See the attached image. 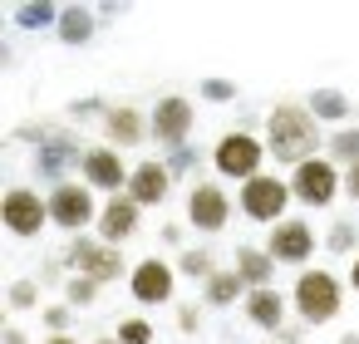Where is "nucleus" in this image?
<instances>
[{"label":"nucleus","instance_id":"obj_16","mask_svg":"<svg viewBox=\"0 0 359 344\" xmlns=\"http://www.w3.org/2000/svg\"><path fill=\"white\" fill-rule=\"evenodd\" d=\"M241 310H246V319H251L256 329H266V334H280V329H285L290 295H280L276 285H271V290H251V295L241 300Z\"/></svg>","mask_w":359,"mask_h":344},{"label":"nucleus","instance_id":"obj_26","mask_svg":"<svg viewBox=\"0 0 359 344\" xmlns=\"http://www.w3.org/2000/svg\"><path fill=\"white\" fill-rule=\"evenodd\" d=\"M99 290H104V285L89 280V275H69V280H65V300H69L74 310H89V305L99 300Z\"/></svg>","mask_w":359,"mask_h":344},{"label":"nucleus","instance_id":"obj_30","mask_svg":"<svg viewBox=\"0 0 359 344\" xmlns=\"http://www.w3.org/2000/svg\"><path fill=\"white\" fill-rule=\"evenodd\" d=\"M158 339V329L143 319V315H128V319H118V344H153Z\"/></svg>","mask_w":359,"mask_h":344},{"label":"nucleus","instance_id":"obj_18","mask_svg":"<svg viewBox=\"0 0 359 344\" xmlns=\"http://www.w3.org/2000/svg\"><path fill=\"white\" fill-rule=\"evenodd\" d=\"M94 30H99V15H94V6H65L60 11V25H55V35L74 50V45H89L94 40Z\"/></svg>","mask_w":359,"mask_h":344},{"label":"nucleus","instance_id":"obj_10","mask_svg":"<svg viewBox=\"0 0 359 344\" xmlns=\"http://www.w3.org/2000/svg\"><path fill=\"white\" fill-rule=\"evenodd\" d=\"M148 123H153V138H158L168 153H177V148H187V138H192V128H197V109H192V99H182V94H163V99L153 104Z\"/></svg>","mask_w":359,"mask_h":344},{"label":"nucleus","instance_id":"obj_11","mask_svg":"<svg viewBox=\"0 0 359 344\" xmlns=\"http://www.w3.org/2000/svg\"><path fill=\"white\" fill-rule=\"evenodd\" d=\"M226 221H231V192H226L222 182H202V177H197L192 192H187V226L217 236Z\"/></svg>","mask_w":359,"mask_h":344},{"label":"nucleus","instance_id":"obj_7","mask_svg":"<svg viewBox=\"0 0 359 344\" xmlns=\"http://www.w3.org/2000/svg\"><path fill=\"white\" fill-rule=\"evenodd\" d=\"M339 192H344V172H339L330 158H310V163H300V167L290 172V197H295L300 207L325 212Z\"/></svg>","mask_w":359,"mask_h":344},{"label":"nucleus","instance_id":"obj_20","mask_svg":"<svg viewBox=\"0 0 359 344\" xmlns=\"http://www.w3.org/2000/svg\"><path fill=\"white\" fill-rule=\"evenodd\" d=\"M246 295H251V290H246V280H241L231 266H222V270L202 285V300H207L212 310H226V305H236V300H246Z\"/></svg>","mask_w":359,"mask_h":344},{"label":"nucleus","instance_id":"obj_36","mask_svg":"<svg viewBox=\"0 0 359 344\" xmlns=\"http://www.w3.org/2000/svg\"><path fill=\"white\" fill-rule=\"evenodd\" d=\"M300 334H305V324H285L280 334H271V344H300Z\"/></svg>","mask_w":359,"mask_h":344},{"label":"nucleus","instance_id":"obj_38","mask_svg":"<svg viewBox=\"0 0 359 344\" xmlns=\"http://www.w3.org/2000/svg\"><path fill=\"white\" fill-rule=\"evenodd\" d=\"M344 197L359 207V167H349V172H344Z\"/></svg>","mask_w":359,"mask_h":344},{"label":"nucleus","instance_id":"obj_29","mask_svg":"<svg viewBox=\"0 0 359 344\" xmlns=\"http://www.w3.org/2000/svg\"><path fill=\"white\" fill-rule=\"evenodd\" d=\"M40 324H45L50 334H74V329H69V324H74V305H69V300L45 305V310H40Z\"/></svg>","mask_w":359,"mask_h":344},{"label":"nucleus","instance_id":"obj_9","mask_svg":"<svg viewBox=\"0 0 359 344\" xmlns=\"http://www.w3.org/2000/svg\"><path fill=\"white\" fill-rule=\"evenodd\" d=\"M266 251L276 266H295V270H310L315 261V226L305 216H285L280 226L266 231Z\"/></svg>","mask_w":359,"mask_h":344},{"label":"nucleus","instance_id":"obj_22","mask_svg":"<svg viewBox=\"0 0 359 344\" xmlns=\"http://www.w3.org/2000/svg\"><path fill=\"white\" fill-rule=\"evenodd\" d=\"M325 158H330L339 172L359 167V123H354V128H334V133L325 138Z\"/></svg>","mask_w":359,"mask_h":344},{"label":"nucleus","instance_id":"obj_33","mask_svg":"<svg viewBox=\"0 0 359 344\" xmlns=\"http://www.w3.org/2000/svg\"><path fill=\"white\" fill-rule=\"evenodd\" d=\"M163 163H168V172H172V177H187V172H197V167H202V163L192 158V148H177V153H168Z\"/></svg>","mask_w":359,"mask_h":344},{"label":"nucleus","instance_id":"obj_17","mask_svg":"<svg viewBox=\"0 0 359 344\" xmlns=\"http://www.w3.org/2000/svg\"><path fill=\"white\" fill-rule=\"evenodd\" d=\"M231 270L246 280V290H271V280H276V261H271L266 246H236Z\"/></svg>","mask_w":359,"mask_h":344},{"label":"nucleus","instance_id":"obj_28","mask_svg":"<svg viewBox=\"0 0 359 344\" xmlns=\"http://www.w3.org/2000/svg\"><path fill=\"white\" fill-rule=\"evenodd\" d=\"M40 280H11V290H6V305L11 310H40Z\"/></svg>","mask_w":359,"mask_h":344},{"label":"nucleus","instance_id":"obj_23","mask_svg":"<svg viewBox=\"0 0 359 344\" xmlns=\"http://www.w3.org/2000/svg\"><path fill=\"white\" fill-rule=\"evenodd\" d=\"M172 266H177V275L202 280V285H207V280L222 270V266H217V256H212L207 246H187V251H177V261H172Z\"/></svg>","mask_w":359,"mask_h":344},{"label":"nucleus","instance_id":"obj_41","mask_svg":"<svg viewBox=\"0 0 359 344\" xmlns=\"http://www.w3.org/2000/svg\"><path fill=\"white\" fill-rule=\"evenodd\" d=\"M40 344H84V339H79V334H45Z\"/></svg>","mask_w":359,"mask_h":344},{"label":"nucleus","instance_id":"obj_5","mask_svg":"<svg viewBox=\"0 0 359 344\" xmlns=\"http://www.w3.org/2000/svg\"><path fill=\"white\" fill-rule=\"evenodd\" d=\"M290 202H295L290 197V177H276V172H261V177L236 187V212L246 221H261V226H280Z\"/></svg>","mask_w":359,"mask_h":344},{"label":"nucleus","instance_id":"obj_15","mask_svg":"<svg viewBox=\"0 0 359 344\" xmlns=\"http://www.w3.org/2000/svg\"><path fill=\"white\" fill-rule=\"evenodd\" d=\"M138 216H143V207L123 192V197H104V212H99V241L104 246H123L133 231H138Z\"/></svg>","mask_w":359,"mask_h":344},{"label":"nucleus","instance_id":"obj_21","mask_svg":"<svg viewBox=\"0 0 359 344\" xmlns=\"http://www.w3.org/2000/svg\"><path fill=\"white\" fill-rule=\"evenodd\" d=\"M99 256H104V241H99V231H79V236H69V246H65V266L74 270V275H89L94 266H99Z\"/></svg>","mask_w":359,"mask_h":344},{"label":"nucleus","instance_id":"obj_12","mask_svg":"<svg viewBox=\"0 0 359 344\" xmlns=\"http://www.w3.org/2000/svg\"><path fill=\"white\" fill-rule=\"evenodd\" d=\"M172 290H177V266L163 256H148L128 270V295L138 305H172Z\"/></svg>","mask_w":359,"mask_h":344},{"label":"nucleus","instance_id":"obj_1","mask_svg":"<svg viewBox=\"0 0 359 344\" xmlns=\"http://www.w3.org/2000/svg\"><path fill=\"white\" fill-rule=\"evenodd\" d=\"M315 148H325V138H320V118H315L305 104H276V109L266 113V153H271L276 163H285V167L295 172L300 163L320 158Z\"/></svg>","mask_w":359,"mask_h":344},{"label":"nucleus","instance_id":"obj_24","mask_svg":"<svg viewBox=\"0 0 359 344\" xmlns=\"http://www.w3.org/2000/svg\"><path fill=\"white\" fill-rule=\"evenodd\" d=\"M60 11L65 6H50V0H20V6L11 11V20L20 30H45V25H60Z\"/></svg>","mask_w":359,"mask_h":344},{"label":"nucleus","instance_id":"obj_39","mask_svg":"<svg viewBox=\"0 0 359 344\" xmlns=\"http://www.w3.org/2000/svg\"><path fill=\"white\" fill-rule=\"evenodd\" d=\"M0 344H30V334L20 324H6V334H0Z\"/></svg>","mask_w":359,"mask_h":344},{"label":"nucleus","instance_id":"obj_27","mask_svg":"<svg viewBox=\"0 0 359 344\" xmlns=\"http://www.w3.org/2000/svg\"><path fill=\"white\" fill-rule=\"evenodd\" d=\"M118 275H123V246H104L99 266L89 270V280H99V285H114Z\"/></svg>","mask_w":359,"mask_h":344},{"label":"nucleus","instance_id":"obj_31","mask_svg":"<svg viewBox=\"0 0 359 344\" xmlns=\"http://www.w3.org/2000/svg\"><path fill=\"white\" fill-rule=\"evenodd\" d=\"M202 99L207 104H236V84L231 79H207L202 84Z\"/></svg>","mask_w":359,"mask_h":344},{"label":"nucleus","instance_id":"obj_40","mask_svg":"<svg viewBox=\"0 0 359 344\" xmlns=\"http://www.w3.org/2000/svg\"><path fill=\"white\" fill-rule=\"evenodd\" d=\"M123 11H128V6H94V15H99V20H118Z\"/></svg>","mask_w":359,"mask_h":344},{"label":"nucleus","instance_id":"obj_3","mask_svg":"<svg viewBox=\"0 0 359 344\" xmlns=\"http://www.w3.org/2000/svg\"><path fill=\"white\" fill-rule=\"evenodd\" d=\"M99 212H104V202H99V192H94L89 182L60 177V182L50 187V226L79 236V231H94V226H99Z\"/></svg>","mask_w":359,"mask_h":344},{"label":"nucleus","instance_id":"obj_2","mask_svg":"<svg viewBox=\"0 0 359 344\" xmlns=\"http://www.w3.org/2000/svg\"><path fill=\"white\" fill-rule=\"evenodd\" d=\"M344 280L330 270V266H310V270H295V285H290V310L305 329H320L330 324L339 310H344Z\"/></svg>","mask_w":359,"mask_h":344},{"label":"nucleus","instance_id":"obj_32","mask_svg":"<svg viewBox=\"0 0 359 344\" xmlns=\"http://www.w3.org/2000/svg\"><path fill=\"white\" fill-rule=\"evenodd\" d=\"M104 113H109L104 99H74V104H69V118H74V123H84V118H99V123H104Z\"/></svg>","mask_w":359,"mask_h":344},{"label":"nucleus","instance_id":"obj_43","mask_svg":"<svg viewBox=\"0 0 359 344\" xmlns=\"http://www.w3.org/2000/svg\"><path fill=\"white\" fill-rule=\"evenodd\" d=\"M89 344H118V334H94Z\"/></svg>","mask_w":359,"mask_h":344},{"label":"nucleus","instance_id":"obj_25","mask_svg":"<svg viewBox=\"0 0 359 344\" xmlns=\"http://www.w3.org/2000/svg\"><path fill=\"white\" fill-rule=\"evenodd\" d=\"M325 251H334V256H359V231H354V221H334V226L325 231Z\"/></svg>","mask_w":359,"mask_h":344},{"label":"nucleus","instance_id":"obj_35","mask_svg":"<svg viewBox=\"0 0 359 344\" xmlns=\"http://www.w3.org/2000/svg\"><path fill=\"white\" fill-rule=\"evenodd\" d=\"M65 280V261H45L40 266V285H60Z\"/></svg>","mask_w":359,"mask_h":344},{"label":"nucleus","instance_id":"obj_8","mask_svg":"<svg viewBox=\"0 0 359 344\" xmlns=\"http://www.w3.org/2000/svg\"><path fill=\"white\" fill-rule=\"evenodd\" d=\"M128 177H133V167L123 163V153H118V148H109V143L84 148L79 182H89V187H94V192H104V197H123V192H128Z\"/></svg>","mask_w":359,"mask_h":344},{"label":"nucleus","instance_id":"obj_14","mask_svg":"<svg viewBox=\"0 0 359 344\" xmlns=\"http://www.w3.org/2000/svg\"><path fill=\"white\" fill-rule=\"evenodd\" d=\"M172 172H168V163H158V158H143V163H133V177H128V197L138 202V207H163L168 197H172Z\"/></svg>","mask_w":359,"mask_h":344},{"label":"nucleus","instance_id":"obj_6","mask_svg":"<svg viewBox=\"0 0 359 344\" xmlns=\"http://www.w3.org/2000/svg\"><path fill=\"white\" fill-rule=\"evenodd\" d=\"M0 221H6L11 236L35 241V236L50 226V197H40L35 187L15 182V187H6V197H0Z\"/></svg>","mask_w":359,"mask_h":344},{"label":"nucleus","instance_id":"obj_34","mask_svg":"<svg viewBox=\"0 0 359 344\" xmlns=\"http://www.w3.org/2000/svg\"><path fill=\"white\" fill-rule=\"evenodd\" d=\"M177 329L182 334H197L202 329V305H177Z\"/></svg>","mask_w":359,"mask_h":344},{"label":"nucleus","instance_id":"obj_13","mask_svg":"<svg viewBox=\"0 0 359 344\" xmlns=\"http://www.w3.org/2000/svg\"><path fill=\"white\" fill-rule=\"evenodd\" d=\"M104 138H109V148H143L148 138H153V123H148V113L143 109H133V104H109V113H104Z\"/></svg>","mask_w":359,"mask_h":344},{"label":"nucleus","instance_id":"obj_4","mask_svg":"<svg viewBox=\"0 0 359 344\" xmlns=\"http://www.w3.org/2000/svg\"><path fill=\"white\" fill-rule=\"evenodd\" d=\"M266 138H256L251 128H231V133H222L217 138V148H212V167L226 177V182H251V177H261L266 172Z\"/></svg>","mask_w":359,"mask_h":344},{"label":"nucleus","instance_id":"obj_37","mask_svg":"<svg viewBox=\"0 0 359 344\" xmlns=\"http://www.w3.org/2000/svg\"><path fill=\"white\" fill-rule=\"evenodd\" d=\"M182 236H187V231H182L177 221H168V226H163V246H182ZM182 251H187V246H182Z\"/></svg>","mask_w":359,"mask_h":344},{"label":"nucleus","instance_id":"obj_44","mask_svg":"<svg viewBox=\"0 0 359 344\" xmlns=\"http://www.w3.org/2000/svg\"><path fill=\"white\" fill-rule=\"evenodd\" d=\"M339 344H359V334H354V329H349V334H344V339H339Z\"/></svg>","mask_w":359,"mask_h":344},{"label":"nucleus","instance_id":"obj_42","mask_svg":"<svg viewBox=\"0 0 359 344\" xmlns=\"http://www.w3.org/2000/svg\"><path fill=\"white\" fill-rule=\"evenodd\" d=\"M344 285H349V290H354V295H359V256H354V261H349V275H344Z\"/></svg>","mask_w":359,"mask_h":344},{"label":"nucleus","instance_id":"obj_19","mask_svg":"<svg viewBox=\"0 0 359 344\" xmlns=\"http://www.w3.org/2000/svg\"><path fill=\"white\" fill-rule=\"evenodd\" d=\"M305 109H310L320 123H339V128H349V113H354V104H349L344 89H310Z\"/></svg>","mask_w":359,"mask_h":344}]
</instances>
